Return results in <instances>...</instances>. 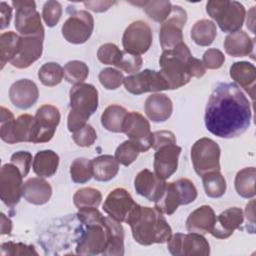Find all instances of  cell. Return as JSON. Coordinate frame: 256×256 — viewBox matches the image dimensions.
<instances>
[{
    "label": "cell",
    "instance_id": "cell-1",
    "mask_svg": "<svg viewBox=\"0 0 256 256\" xmlns=\"http://www.w3.org/2000/svg\"><path fill=\"white\" fill-rule=\"evenodd\" d=\"M250 103L235 83H219L211 93L204 115L207 130L220 138H235L249 127Z\"/></svg>",
    "mask_w": 256,
    "mask_h": 256
},
{
    "label": "cell",
    "instance_id": "cell-2",
    "mask_svg": "<svg viewBox=\"0 0 256 256\" xmlns=\"http://www.w3.org/2000/svg\"><path fill=\"white\" fill-rule=\"evenodd\" d=\"M159 65V72L167 82L169 90L178 89L189 83L192 77L200 78L206 72L202 61L193 57L184 42L172 49L164 50Z\"/></svg>",
    "mask_w": 256,
    "mask_h": 256
},
{
    "label": "cell",
    "instance_id": "cell-3",
    "mask_svg": "<svg viewBox=\"0 0 256 256\" xmlns=\"http://www.w3.org/2000/svg\"><path fill=\"white\" fill-rule=\"evenodd\" d=\"M130 225L134 240L148 246L165 243L172 235V229L163 214L156 208L136 204L126 221Z\"/></svg>",
    "mask_w": 256,
    "mask_h": 256
},
{
    "label": "cell",
    "instance_id": "cell-4",
    "mask_svg": "<svg viewBox=\"0 0 256 256\" xmlns=\"http://www.w3.org/2000/svg\"><path fill=\"white\" fill-rule=\"evenodd\" d=\"M70 112L67 127L75 132L86 124V121L98 108V90L92 85L81 83L74 85L69 92Z\"/></svg>",
    "mask_w": 256,
    "mask_h": 256
},
{
    "label": "cell",
    "instance_id": "cell-5",
    "mask_svg": "<svg viewBox=\"0 0 256 256\" xmlns=\"http://www.w3.org/2000/svg\"><path fill=\"white\" fill-rule=\"evenodd\" d=\"M208 15L216 21L223 32L233 33L242 27L245 19V8L238 1L210 0L206 4Z\"/></svg>",
    "mask_w": 256,
    "mask_h": 256
},
{
    "label": "cell",
    "instance_id": "cell-6",
    "mask_svg": "<svg viewBox=\"0 0 256 256\" xmlns=\"http://www.w3.org/2000/svg\"><path fill=\"white\" fill-rule=\"evenodd\" d=\"M109 241V230L106 217L96 223L85 225L76 246V253L80 255H98L105 252Z\"/></svg>",
    "mask_w": 256,
    "mask_h": 256
},
{
    "label": "cell",
    "instance_id": "cell-7",
    "mask_svg": "<svg viewBox=\"0 0 256 256\" xmlns=\"http://www.w3.org/2000/svg\"><path fill=\"white\" fill-rule=\"evenodd\" d=\"M220 147L210 138L197 140L191 148V160L195 172L202 176L207 172L220 170Z\"/></svg>",
    "mask_w": 256,
    "mask_h": 256
},
{
    "label": "cell",
    "instance_id": "cell-8",
    "mask_svg": "<svg viewBox=\"0 0 256 256\" xmlns=\"http://www.w3.org/2000/svg\"><path fill=\"white\" fill-rule=\"evenodd\" d=\"M15 9V28L21 36H40L44 38V27L36 3L31 0L12 1Z\"/></svg>",
    "mask_w": 256,
    "mask_h": 256
},
{
    "label": "cell",
    "instance_id": "cell-9",
    "mask_svg": "<svg viewBox=\"0 0 256 256\" xmlns=\"http://www.w3.org/2000/svg\"><path fill=\"white\" fill-rule=\"evenodd\" d=\"M169 252L174 256H208L210 245L202 234L176 233L167 241Z\"/></svg>",
    "mask_w": 256,
    "mask_h": 256
},
{
    "label": "cell",
    "instance_id": "cell-10",
    "mask_svg": "<svg viewBox=\"0 0 256 256\" xmlns=\"http://www.w3.org/2000/svg\"><path fill=\"white\" fill-rule=\"evenodd\" d=\"M94 29L93 16L86 10L75 11L62 25L61 31L65 40L72 44L85 43Z\"/></svg>",
    "mask_w": 256,
    "mask_h": 256
},
{
    "label": "cell",
    "instance_id": "cell-11",
    "mask_svg": "<svg viewBox=\"0 0 256 256\" xmlns=\"http://www.w3.org/2000/svg\"><path fill=\"white\" fill-rule=\"evenodd\" d=\"M186 21V11L181 6L172 5L171 13L161 24L159 32V41L163 51L172 49L183 42L182 29Z\"/></svg>",
    "mask_w": 256,
    "mask_h": 256
},
{
    "label": "cell",
    "instance_id": "cell-12",
    "mask_svg": "<svg viewBox=\"0 0 256 256\" xmlns=\"http://www.w3.org/2000/svg\"><path fill=\"white\" fill-rule=\"evenodd\" d=\"M23 175L13 163H6L0 171V197L8 207H14L20 201L23 191Z\"/></svg>",
    "mask_w": 256,
    "mask_h": 256
},
{
    "label": "cell",
    "instance_id": "cell-13",
    "mask_svg": "<svg viewBox=\"0 0 256 256\" xmlns=\"http://www.w3.org/2000/svg\"><path fill=\"white\" fill-rule=\"evenodd\" d=\"M152 40L153 34L150 26L146 22L138 20L132 22L125 29L122 45L124 51L140 56L149 50Z\"/></svg>",
    "mask_w": 256,
    "mask_h": 256
},
{
    "label": "cell",
    "instance_id": "cell-14",
    "mask_svg": "<svg viewBox=\"0 0 256 256\" xmlns=\"http://www.w3.org/2000/svg\"><path fill=\"white\" fill-rule=\"evenodd\" d=\"M125 89L134 95L146 92H159L169 90L168 84L159 71L145 69L129 75L124 79Z\"/></svg>",
    "mask_w": 256,
    "mask_h": 256
},
{
    "label": "cell",
    "instance_id": "cell-15",
    "mask_svg": "<svg viewBox=\"0 0 256 256\" xmlns=\"http://www.w3.org/2000/svg\"><path fill=\"white\" fill-rule=\"evenodd\" d=\"M35 117L22 114L17 119L1 123L0 137L8 144L19 142H32L34 135Z\"/></svg>",
    "mask_w": 256,
    "mask_h": 256
},
{
    "label": "cell",
    "instance_id": "cell-16",
    "mask_svg": "<svg viewBox=\"0 0 256 256\" xmlns=\"http://www.w3.org/2000/svg\"><path fill=\"white\" fill-rule=\"evenodd\" d=\"M34 135L32 143H44L50 141L60 122V112L53 105L45 104L38 108L35 114Z\"/></svg>",
    "mask_w": 256,
    "mask_h": 256
},
{
    "label": "cell",
    "instance_id": "cell-17",
    "mask_svg": "<svg viewBox=\"0 0 256 256\" xmlns=\"http://www.w3.org/2000/svg\"><path fill=\"white\" fill-rule=\"evenodd\" d=\"M123 132L129 140L135 142L141 152H146L152 147V132L149 121L139 112H129L123 123Z\"/></svg>",
    "mask_w": 256,
    "mask_h": 256
},
{
    "label": "cell",
    "instance_id": "cell-18",
    "mask_svg": "<svg viewBox=\"0 0 256 256\" xmlns=\"http://www.w3.org/2000/svg\"><path fill=\"white\" fill-rule=\"evenodd\" d=\"M137 203L133 200L130 193L124 188H115L106 197L103 210L108 216L118 222H125Z\"/></svg>",
    "mask_w": 256,
    "mask_h": 256
},
{
    "label": "cell",
    "instance_id": "cell-19",
    "mask_svg": "<svg viewBox=\"0 0 256 256\" xmlns=\"http://www.w3.org/2000/svg\"><path fill=\"white\" fill-rule=\"evenodd\" d=\"M43 40L40 36H20L17 54L10 64L18 69L28 68L41 57Z\"/></svg>",
    "mask_w": 256,
    "mask_h": 256
},
{
    "label": "cell",
    "instance_id": "cell-20",
    "mask_svg": "<svg viewBox=\"0 0 256 256\" xmlns=\"http://www.w3.org/2000/svg\"><path fill=\"white\" fill-rule=\"evenodd\" d=\"M181 147L176 144H169L155 150L154 173L166 180L171 177L178 168V158Z\"/></svg>",
    "mask_w": 256,
    "mask_h": 256
},
{
    "label": "cell",
    "instance_id": "cell-21",
    "mask_svg": "<svg viewBox=\"0 0 256 256\" xmlns=\"http://www.w3.org/2000/svg\"><path fill=\"white\" fill-rule=\"evenodd\" d=\"M243 221L244 214L242 209L238 207L228 208L216 217V222L210 234L218 239H226L236 229H240Z\"/></svg>",
    "mask_w": 256,
    "mask_h": 256
},
{
    "label": "cell",
    "instance_id": "cell-22",
    "mask_svg": "<svg viewBox=\"0 0 256 256\" xmlns=\"http://www.w3.org/2000/svg\"><path fill=\"white\" fill-rule=\"evenodd\" d=\"M165 185L166 182L164 179L158 177L154 172L148 169L141 170L134 179L136 192L151 202H155L160 197Z\"/></svg>",
    "mask_w": 256,
    "mask_h": 256
},
{
    "label": "cell",
    "instance_id": "cell-23",
    "mask_svg": "<svg viewBox=\"0 0 256 256\" xmlns=\"http://www.w3.org/2000/svg\"><path fill=\"white\" fill-rule=\"evenodd\" d=\"M39 97L37 85L29 79H20L14 82L9 89V98L14 106L20 109L32 107Z\"/></svg>",
    "mask_w": 256,
    "mask_h": 256
},
{
    "label": "cell",
    "instance_id": "cell-24",
    "mask_svg": "<svg viewBox=\"0 0 256 256\" xmlns=\"http://www.w3.org/2000/svg\"><path fill=\"white\" fill-rule=\"evenodd\" d=\"M216 222L214 210L208 205H202L195 209L186 220V228L189 232L198 234L211 233Z\"/></svg>",
    "mask_w": 256,
    "mask_h": 256
},
{
    "label": "cell",
    "instance_id": "cell-25",
    "mask_svg": "<svg viewBox=\"0 0 256 256\" xmlns=\"http://www.w3.org/2000/svg\"><path fill=\"white\" fill-rule=\"evenodd\" d=\"M173 112L171 99L162 93L150 95L145 101V113L153 122H164L170 118Z\"/></svg>",
    "mask_w": 256,
    "mask_h": 256
},
{
    "label": "cell",
    "instance_id": "cell-26",
    "mask_svg": "<svg viewBox=\"0 0 256 256\" xmlns=\"http://www.w3.org/2000/svg\"><path fill=\"white\" fill-rule=\"evenodd\" d=\"M22 196L29 203L43 205L50 200L52 196V187L43 178L33 177L23 184Z\"/></svg>",
    "mask_w": 256,
    "mask_h": 256
},
{
    "label": "cell",
    "instance_id": "cell-27",
    "mask_svg": "<svg viewBox=\"0 0 256 256\" xmlns=\"http://www.w3.org/2000/svg\"><path fill=\"white\" fill-rule=\"evenodd\" d=\"M224 49L226 53L233 57H253L254 41L253 39L242 30L230 33L225 37Z\"/></svg>",
    "mask_w": 256,
    "mask_h": 256
},
{
    "label": "cell",
    "instance_id": "cell-28",
    "mask_svg": "<svg viewBox=\"0 0 256 256\" xmlns=\"http://www.w3.org/2000/svg\"><path fill=\"white\" fill-rule=\"evenodd\" d=\"M230 77L238 83L250 97L254 99L255 82H256V68L247 61H239L232 64L230 67Z\"/></svg>",
    "mask_w": 256,
    "mask_h": 256
},
{
    "label": "cell",
    "instance_id": "cell-29",
    "mask_svg": "<svg viewBox=\"0 0 256 256\" xmlns=\"http://www.w3.org/2000/svg\"><path fill=\"white\" fill-rule=\"evenodd\" d=\"M92 170L93 177L97 181H110L117 175L119 163L114 156L100 155L92 160Z\"/></svg>",
    "mask_w": 256,
    "mask_h": 256
},
{
    "label": "cell",
    "instance_id": "cell-30",
    "mask_svg": "<svg viewBox=\"0 0 256 256\" xmlns=\"http://www.w3.org/2000/svg\"><path fill=\"white\" fill-rule=\"evenodd\" d=\"M155 208L162 214L172 215L177 208L182 205L181 195L174 182L166 183L160 197L154 202Z\"/></svg>",
    "mask_w": 256,
    "mask_h": 256
},
{
    "label": "cell",
    "instance_id": "cell-31",
    "mask_svg": "<svg viewBox=\"0 0 256 256\" xmlns=\"http://www.w3.org/2000/svg\"><path fill=\"white\" fill-rule=\"evenodd\" d=\"M59 165V156L52 150L37 152L33 159V171L39 177H52Z\"/></svg>",
    "mask_w": 256,
    "mask_h": 256
},
{
    "label": "cell",
    "instance_id": "cell-32",
    "mask_svg": "<svg viewBox=\"0 0 256 256\" xmlns=\"http://www.w3.org/2000/svg\"><path fill=\"white\" fill-rule=\"evenodd\" d=\"M106 224L109 230V241L103 255L105 256H122L124 254V230L120 222L106 217Z\"/></svg>",
    "mask_w": 256,
    "mask_h": 256
},
{
    "label": "cell",
    "instance_id": "cell-33",
    "mask_svg": "<svg viewBox=\"0 0 256 256\" xmlns=\"http://www.w3.org/2000/svg\"><path fill=\"white\" fill-rule=\"evenodd\" d=\"M128 113L129 112L120 105H110L106 107L101 115V124L110 132H123V123Z\"/></svg>",
    "mask_w": 256,
    "mask_h": 256
},
{
    "label": "cell",
    "instance_id": "cell-34",
    "mask_svg": "<svg viewBox=\"0 0 256 256\" xmlns=\"http://www.w3.org/2000/svg\"><path fill=\"white\" fill-rule=\"evenodd\" d=\"M216 35V24L208 19H201L195 22L190 33L192 40L199 46L211 45L215 40Z\"/></svg>",
    "mask_w": 256,
    "mask_h": 256
},
{
    "label": "cell",
    "instance_id": "cell-35",
    "mask_svg": "<svg viewBox=\"0 0 256 256\" xmlns=\"http://www.w3.org/2000/svg\"><path fill=\"white\" fill-rule=\"evenodd\" d=\"M255 167H246L237 172L234 184L238 195L247 199L255 196Z\"/></svg>",
    "mask_w": 256,
    "mask_h": 256
},
{
    "label": "cell",
    "instance_id": "cell-36",
    "mask_svg": "<svg viewBox=\"0 0 256 256\" xmlns=\"http://www.w3.org/2000/svg\"><path fill=\"white\" fill-rule=\"evenodd\" d=\"M202 183L208 197L219 198L226 191V180L220 173V170L207 172L202 175Z\"/></svg>",
    "mask_w": 256,
    "mask_h": 256
},
{
    "label": "cell",
    "instance_id": "cell-37",
    "mask_svg": "<svg viewBox=\"0 0 256 256\" xmlns=\"http://www.w3.org/2000/svg\"><path fill=\"white\" fill-rule=\"evenodd\" d=\"M20 36L13 31L3 32L0 36V58H1V69L4 68L7 62H11L16 56L18 51Z\"/></svg>",
    "mask_w": 256,
    "mask_h": 256
},
{
    "label": "cell",
    "instance_id": "cell-38",
    "mask_svg": "<svg viewBox=\"0 0 256 256\" xmlns=\"http://www.w3.org/2000/svg\"><path fill=\"white\" fill-rule=\"evenodd\" d=\"M136 5H142L145 13L154 21L163 23L170 15L172 4L170 1L157 0V1H144L136 2Z\"/></svg>",
    "mask_w": 256,
    "mask_h": 256
},
{
    "label": "cell",
    "instance_id": "cell-39",
    "mask_svg": "<svg viewBox=\"0 0 256 256\" xmlns=\"http://www.w3.org/2000/svg\"><path fill=\"white\" fill-rule=\"evenodd\" d=\"M102 201V194L98 189L84 187L77 190L73 196L74 205L77 209L97 208Z\"/></svg>",
    "mask_w": 256,
    "mask_h": 256
},
{
    "label": "cell",
    "instance_id": "cell-40",
    "mask_svg": "<svg viewBox=\"0 0 256 256\" xmlns=\"http://www.w3.org/2000/svg\"><path fill=\"white\" fill-rule=\"evenodd\" d=\"M70 176L73 182L83 184L93 177L92 160L87 158H76L70 165Z\"/></svg>",
    "mask_w": 256,
    "mask_h": 256
},
{
    "label": "cell",
    "instance_id": "cell-41",
    "mask_svg": "<svg viewBox=\"0 0 256 256\" xmlns=\"http://www.w3.org/2000/svg\"><path fill=\"white\" fill-rule=\"evenodd\" d=\"M63 70L65 80L74 85L83 83L89 74V68L87 64L79 60L69 61L65 64Z\"/></svg>",
    "mask_w": 256,
    "mask_h": 256
},
{
    "label": "cell",
    "instance_id": "cell-42",
    "mask_svg": "<svg viewBox=\"0 0 256 256\" xmlns=\"http://www.w3.org/2000/svg\"><path fill=\"white\" fill-rule=\"evenodd\" d=\"M64 77L63 68L56 62H48L42 65L38 71V78L45 86H56Z\"/></svg>",
    "mask_w": 256,
    "mask_h": 256
},
{
    "label": "cell",
    "instance_id": "cell-43",
    "mask_svg": "<svg viewBox=\"0 0 256 256\" xmlns=\"http://www.w3.org/2000/svg\"><path fill=\"white\" fill-rule=\"evenodd\" d=\"M139 153H141V151L138 145L132 140H126L117 147L114 157L118 163L129 166L137 159Z\"/></svg>",
    "mask_w": 256,
    "mask_h": 256
},
{
    "label": "cell",
    "instance_id": "cell-44",
    "mask_svg": "<svg viewBox=\"0 0 256 256\" xmlns=\"http://www.w3.org/2000/svg\"><path fill=\"white\" fill-rule=\"evenodd\" d=\"M125 77L122 72L114 68H104L99 73V81L101 85L108 90H115L124 83Z\"/></svg>",
    "mask_w": 256,
    "mask_h": 256
},
{
    "label": "cell",
    "instance_id": "cell-45",
    "mask_svg": "<svg viewBox=\"0 0 256 256\" xmlns=\"http://www.w3.org/2000/svg\"><path fill=\"white\" fill-rule=\"evenodd\" d=\"M142 63L143 60L141 56L130 54L123 50L119 60L115 64V67L119 68L120 70H123L128 74H134L140 70Z\"/></svg>",
    "mask_w": 256,
    "mask_h": 256
},
{
    "label": "cell",
    "instance_id": "cell-46",
    "mask_svg": "<svg viewBox=\"0 0 256 256\" xmlns=\"http://www.w3.org/2000/svg\"><path fill=\"white\" fill-rule=\"evenodd\" d=\"M0 254L2 256H17V255H38V252L32 245H27L20 242H5L0 246Z\"/></svg>",
    "mask_w": 256,
    "mask_h": 256
},
{
    "label": "cell",
    "instance_id": "cell-47",
    "mask_svg": "<svg viewBox=\"0 0 256 256\" xmlns=\"http://www.w3.org/2000/svg\"><path fill=\"white\" fill-rule=\"evenodd\" d=\"M121 54L122 50H120L117 45L114 43H105L99 47L97 51V58L103 64L115 66Z\"/></svg>",
    "mask_w": 256,
    "mask_h": 256
},
{
    "label": "cell",
    "instance_id": "cell-48",
    "mask_svg": "<svg viewBox=\"0 0 256 256\" xmlns=\"http://www.w3.org/2000/svg\"><path fill=\"white\" fill-rule=\"evenodd\" d=\"M62 15V6L57 1H47L42 8V17L48 27H54Z\"/></svg>",
    "mask_w": 256,
    "mask_h": 256
},
{
    "label": "cell",
    "instance_id": "cell-49",
    "mask_svg": "<svg viewBox=\"0 0 256 256\" xmlns=\"http://www.w3.org/2000/svg\"><path fill=\"white\" fill-rule=\"evenodd\" d=\"M72 138L78 146L89 147L96 141L97 133L90 124L86 123L83 127L72 133Z\"/></svg>",
    "mask_w": 256,
    "mask_h": 256
},
{
    "label": "cell",
    "instance_id": "cell-50",
    "mask_svg": "<svg viewBox=\"0 0 256 256\" xmlns=\"http://www.w3.org/2000/svg\"><path fill=\"white\" fill-rule=\"evenodd\" d=\"M182 199V205L192 203L197 198V189L193 182L187 178H180L175 181Z\"/></svg>",
    "mask_w": 256,
    "mask_h": 256
},
{
    "label": "cell",
    "instance_id": "cell-51",
    "mask_svg": "<svg viewBox=\"0 0 256 256\" xmlns=\"http://www.w3.org/2000/svg\"><path fill=\"white\" fill-rule=\"evenodd\" d=\"M225 62V56L224 54L216 49V48H210L205 51L202 58V63L205 68L208 69H219L223 63Z\"/></svg>",
    "mask_w": 256,
    "mask_h": 256
},
{
    "label": "cell",
    "instance_id": "cell-52",
    "mask_svg": "<svg viewBox=\"0 0 256 256\" xmlns=\"http://www.w3.org/2000/svg\"><path fill=\"white\" fill-rule=\"evenodd\" d=\"M10 160H11V163H13L15 166H17L19 168L23 177L28 175L30 168H31V163L33 160L30 152L18 151L11 156Z\"/></svg>",
    "mask_w": 256,
    "mask_h": 256
},
{
    "label": "cell",
    "instance_id": "cell-53",
    "mask_svg": "<svg viewBox=\"0 0 256 256\" xmlns=\"http://www.w3.org/2000/svg\"><path fill=\"white\" fill-rule=\"evenodd\" d=\"M169 144H176V137L173 132L168 130H161L152 133V148L154 150Z\"/></svg>",
    "mask_w": 256,
    "mask_h": 256
},
{
    "label": "cell",
    "instance_id": "cell-54",
    "mask_svg": "<svg viewBox=\"0 0 256 256\" xmlns=\"http://www.w3.org/2000/svg\"><path fill=\"white\" fill-rule=\"evenodd\" d=\"M115 1H85L84 6L94 12H104L108 10Z\"/></svg>",
    "mask_w": 256,
    "mask_h": 256
},
{
    "label": "cell",
    "instance_id": "cell-55",
    "mask_svg": "<svg viewBox=\"0 0 256 256\" xmlns=\"http://www.w3.org/2000/svg\"><path fill=\"white\" fill-rule=\"evenodd\" d=\"M0 16H1L0 29L3 30L9 26L10 20L12 17V8L6 2L0 3Z\"/></svg>",
    "mask_w": 256,
    "mask_h": 256
},
{
    "label": "cell",
    "instance_id": "cell-56",
    "mask_svg": "<svg viewBox=\"0 0 256 256\" xmlns=\"http://www.w3.org/2000/svg\"><path fill=\"white\" fill-rule=\"evenodd\" d=\"M12 231V221L6 217L4 213H1V234H10Z\"/></svg>",
    "mask_w": 256,
    "mask_h": 256
},
{
    "label": "cell",
    "instance_id": "cell-57",
    "mask_svg": "<svg viewBox=\"0 0 256 256\" xmlns=\"http://www.w3.org/2000/svg\"><path fill=\"white\" fill-rule=\"evenodd\" d=\"M254 204H255V200L252 199V200L246 205V210H245V216H246V218H247V221H250L251 225H254V223H255Z\"/></svg>",
    "mask_w": 256,
    "mask_h": 256
},
{
    "label": "cell",
    "instance_id": "cell-58",
    "mask_svg": "<svg viewBox=\"0 0 256 256\" xmlns=\"http://www.w3.org/2000/svg\"><path fill=\"white\" fill-rule=\"evenodd\" d=\"M13 119H14V115L12 114V112L9 109L1 106V108H0V122L5 123V122L13 120Z\"/></svg>",
    "mask_w": 256,
    "mask_h": 256
}]
</instances>
